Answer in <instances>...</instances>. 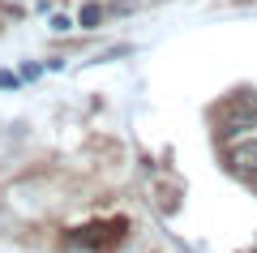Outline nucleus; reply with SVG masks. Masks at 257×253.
I'll return each mask as SVG.
<instances>
[{
  "mask_svg": "<svg viewBox=\"0 0 257 253\" xmlns=\"http://www.w3.org/2000/svg\"><path fill=\"white\" fill-rule=\"evenodd\" d=\"M227 163H231V172H236V176H244V181L253 185L257 181V142H236L231 154H227Z\"/></svg>",
  "mask_w": 257,
  "mask_h": 253,
  "instance_id": "obj_1",
  "label": "nucleus"
},
{
  "mask_svg": "<svg viewBox=\"0 0 257 253\" xmlns=\"http://www.w3.org/2000/svg\"><path fill=\"white\" fill-rule=\"evenodd\" d=\"M227 120L236 129H253L257 125V95H240V99L227 108Z\"/></svg>",
  "mask_w": 257,
  "mask_h": 253,
  "instance_id": "obj_2",
  "label": "nucleus"
}]
</instances>
